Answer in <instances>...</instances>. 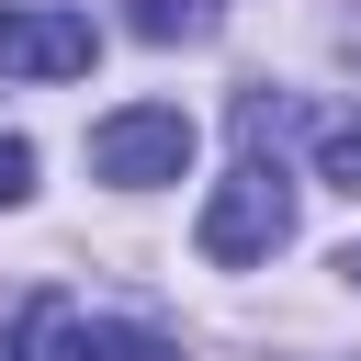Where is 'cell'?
<instances>
[{
	"label": "cell",
	"instance_id": "obj_1",
	"mask_svg": "<svg viewBox=\"0 0 361 361\" xmlns=\"http://www.w3.org/2000/svg\"><path fill=\"white\" fill-rule=\"evenodd\" d=\"M282 237H293V169H282L271 147H248V158L214 180V203H203V259H214V271H259Z\"/></svg>",
	"mask_w": 361,
	"mask_h": 361
},
{
	"label": "cell",
	"instance_id": "obj_2",
	"mask_svg": "<svg viewBox=\"0 0 361 361\" xmlns=\"http://www.w3.org/2000/svg\"><path fill=\"white\" fill-rule=\"evenodd\" d=\"M90 169L124 180V192L180 180V169H192V113H180V102H124V113H102V124H90Z\"/></svg>",
	"mask_w": 361,
	"mask_h": 361
},
{
	"label": "cell",
	"instance_id": "obj_3",
	"mask_svg": "<svg viewBox=\"0 0 361 361\" xmlns=\"http://www.w3.org/2000/svg\"><path fill=\"white\" fill-rule=\"evenodd\" d=\"M102 56V34L79 23V11H23V0H0V79H79Z\"/></svg>",
	"mask_w": 361,
	"mask_h": 361
},
{
	"label": "cell",
	"instance_id": "obj_4",
	"mask_svg": "<svg viewBox=\"0 0 361 361\" xmlns=\"http://www.w3.org/2000/svg\"><path fill=\"white\" fill-rule=\"evenodd\" d=\"M23 361H90V316H79L68 293H45V305L23 316Z\"/></svg>",
	"mask_w": 361,
	"mask_h": 361
},
{
	"label": "cell",
	"instance_id": "obj_5",
	"mask_svg": "<svg viewBox=\"0 0 361 361\" xmlns=\"http://www.w3.org/2000/svg\"><path fill=\"white\" fill-rule=\"evenodd\" d=\"M90 361H180V338H158V327H124V316H90Z\"/></svg>",
	"mask_w": 361,
	"mask_h": 361
},
{
	"label": "cell",
	"instance_id": "obj_6",
	"mask_svg": "<svg viewBox=\"0 0 361 361\" xmlns=\"http://www.w3.org/2000/svg\"><path fill=\"white\" fill-rule=\"evenodd\" d=\"M316 169H327L338 192H361V113H350V124H327V147H316Z\"/></svg>",
	"mask_w": 361,
	"mask_h": 361
},
{
	"label": "cell",
	"instance_id": "obj_7",
	"mask_svg": "<svg viewBox=\"0 0 361 361\" xmlns=\"http://www.w3.org/2000/svg\"><path fill=\"white\" fill-rule=\"evenodd\" d=\"M23 192H34V147H23V135H0V214H11Z\"/></svg>",
	"mask_w": 361,
	"mask_h": 361
},
{
	"label": "cell",
	"instance_id": "obj_8",
	"mask_svg": "<svg viewBox=\"0 0 361 361\" xmlns=\"http://www.w3.org/2000/svg\"><path fill=\"white\" fill-rule=\"evenodd\" d=\"M0 361H23V327H0Z\"/></svg>",
	"mask_w": 361,
	"mask_h": 361
},
{
	"label": "cell",
	"instance_id": "obj_9",
	"mask_svg": "<svg viewBox=\"0 0 361 361\" xmlns=\"http://www.w3.org/2000/svg\"><path fill=\"white\" fill-rule=\"evenodd\" d=\"M338 271H350V282H361V248H350V259H338Z\"/></svg>",
	"mask_w": 361,
	"mask_h": 361
}]
</instances>
